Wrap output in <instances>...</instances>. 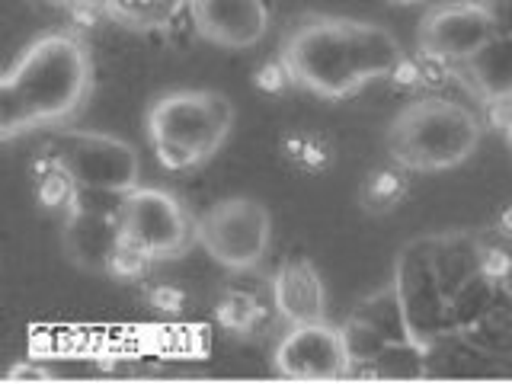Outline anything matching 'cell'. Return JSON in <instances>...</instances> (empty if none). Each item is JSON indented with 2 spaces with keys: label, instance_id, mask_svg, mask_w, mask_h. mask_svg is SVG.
I'll return each instance as SVG.
<instances>
[{
  "label": "cell",
  "instance_id": "6",
  "mask_svg": "<svg viewBox=\"0 0 512 384\" xmlns=\"http://www.w3.org/2000/svg\"><path fill=\"white\" fill-rule=\"evenodd\" d=\"M199 244L224 269L247 272L263 263L272 244V215L253 196L215 202L199 218Z\"/></svg>",
  "mask_w": 512,
  "mask_h": 384
},
{
  "label": "cell",
  "instance_id": "12",
  "mask_svg": "<svg viewBox=\"0 0 512 384\" xmlns=\"http://www.w3.org/2000/svg\"><path fill=\"white\" fill-rule=\"evenodd\" d=\"M272 304L288 327L327 320V285L308 260H288L272 279Z\"/></svg>",
  "mask_w": 512,
  "mask_h": 384
},
{
  "label": "cell",
  "instance_id": "4",
  "mask_svg": "<svg viewBox=\"0 0 512 384\" xmlns=\"http://www.w3.org/2000/svg\"><path fill=\"white\" fill-rule=\"evenodd\" d=\"M282 61L292 71L295 87L320 100H349L365 87V77L352 55L346 20L314 16L285 39Z\"/></svg>",
  "mask_w": 512,
  "mask_h": 384
},
{
  "label": "cell",
  "instance_id": "1",
  "mask_svg": "<svg viewBox=\"0 0 512 384\" xmlns=\"http://www.w3.org/2000/svg\"><path fill=\"white\" fill-rule=\"evenodd\" d=\"M90 87L93 58L80 32H42L0 84V138L13 141L42 128H61L84 109Z\"/></svg>",
  "mask_w": 512,
  "mask_h": 384
},
{
  "label": "cell",
  "instance_id": "7",
  "mask_svg": "<svg viewBox=\"0 0 512 384\" xmlns=\"http://www.w3.org/2000/svg\"><path fill=\"white\" fill-rule=\"evenodd\" d=\"M61 167L80 189L125 196L138 186V151L128 141L103 132H61L55 141Z\"/></svg>",
  "mask_w": 512,
  "mask_h": 384
},
{
  "label": "cell",
  "instance_id": "18",
  "mask_svg": "<svg viewBox=\"0 0 512 384\" xmlns=\"http://www.w3.org/2000/svg\"><path fill=\"white\" fill-rule=\"evenodd\" d=\"M154 263L157 260L144 247L119 237V244L112 247V253L106 256V269L103 272H106L109 279H116V282H141V279L151 276Z\"/></svg>",
  "mask_w": 512,
  "mask_h": 384
},
{
  "label": "cell",
  "instance_id": "23",
  "mask_svg": "<svg viewBox=\"0 0 512 384\" xmlns=\"http://www.w3.org/2000/svg\"><path fill=\"white\" fill-rule=\"evenodd\" d=\"M394 90L400 93H416V90H423V71H420V61H416V55H404L400 58L391 74L384 77Z\"/></svg>",
  "mask_w": 512,
  "mask_h": 384
},
{
  "label": "cell",
  "instance_id": "26",
  "mask_svg": "<svg viewBox=\"0 0 512 384\" xmlns=\"http://www.w3.org/2000/svg\"><path fill=\"white\" fill-rule=\"evenodd\" d=\"M500 231L512 237V202L503 205V212H500Z\"/></svg>",
  "mask_w": 512,
  "mask_h": 384
},
{
  "label": "cell",
  "instance_id": "17",
  "mask_svg": "<svg viewBox=\"0 0 512 384\" xmlns=\"http://www.w3.org/2000/svg\"><path fill=\"white\" fill-rule=\"evenodd\" d=\"M260 317H263V308L250 292H224L215 304L218 324L231 333H240V336L253 333L256 324H260Z\"/></svg>",
  "mask_w": 512,
  "mask_h": 384
},
{
  "label": "cell",
  "instance_id": "22",
  "mask_svg": "<svg viewBox=\"0 0 512 384\" xmlns=\"http://www.w3.org/2000/svg\"><path fill=\"white\" fill-rule=\"evenodd\" d=\"M186 288L183 285H173V282H154L148 288V304L157 311V314H164V317H176V314H183L186 311Z\"/></svg>",
  "mask_w": 512,
  "mask_h": 384
},
{
  "label": "cell",
  "instance_id": "25",
  "mask_svg": "<svg viewBox=\"0 0 512 384\" xmlns=\"http://www.w3.org/2000/svg\"><path fill=\"white\" fill-rule=\"evenodd\" d=\"M487 109H490L487 122L496 128V132L506 135L512 128V96H503V100H487Z\"/></svg>",
  "mask_w": 512,
  "mask_h": 384
},
{
  "label": "cell",
  "instance_id": "16",
  "mask_svg": "<svg viewBox=\"0 0 512 384\" xmlns=\"http://www.w3.org/2000/svg\"><path fill=\"white\" fill-rule=\"evenodd\" d=\"M407 199V173L404 167H375L368 170L359 189V205L368 215H388Z\"/></svg>",
  "mask_w": 512,
  "mask_h": 384
},
{
  "label": "cell",
  "instance_id": "13",
  "mask_svg": "<svg viewBox=\"0 0 512 384\" xmlns=\"http://www.w3.org/2000/svg\"><path fill=\"white\" fill-rule=\"evenodd\" d=\"M346 29H349L352 55H356V64H359V71L365 77V84H368V80L388 77L394 64L407 55L404 48H400V42L394 39V32H388L384 26L346 20Z\"/></svg>",
  "mask_w": 512,
  "mask_h": 384
},
{
  "label": "cell",
  "instance_id": "15",
  "mask_svg": "<svg viewBox=\"0 0 512 384\" xmlns=\"http://www.w3.org/2000/svg\"><path fill=\"white\" fill-rule=\"evenodd\" d=\"M279 154L288 167H295L308 176H320L333 167V141L311 128H288L279 138Z\"/></svg>",
  "mask_w": 512,
  "mask_h": 384
},
{
  "label": "cell",
  "instance_id": "20",
  "mask_svg": "<svg viewBox=\"0 0 512 384\" xmlns=\"http://www.w3.org/2000/svg\"><path fill=\"white\" fill-rule=\"evenodd\" d=\"M253 87L263 96H285L288 90H295V80H292V71H288V64L282 58H272V61H263L260 68H256Z\"/></svg>",
  "mask_w": 512,
  "mask_h": 384
},
{
  "label": "cell",
  "instance_id": "27",
  "mask_svg": "<svg viewBox=\"0 0 512 384\" xmlns=\"http://www.w3.org/2000/svg\"><path fill=\"white\" fill-rule=\"evenodd\" d=\"M506 144H509V151H512V128H509V132H506Z\"/></svg>",
  "mask_w": 512,
  "mask_h": 384
},
{
  "label": "cell",
  "instance_id": "2",
  "mask_svg": "<svg viewBox=\"0 0 512 384\" xmlns=\"http://www.w3.org/2000/svg\"><path fill=\"white\" fill-rule=\"evenodd\" d=\"M234 128V103L215 90H170L148 106V138L164 170H196Z\"/></svg>",
  "mask_w": 512,
  "mask_h": 384
},
{
  "label": "cell",
  "instance_id": "19",
  "mask_svg": "<svg viewBox=\"0 0 512 384\" xmlns=\"http://www.w3.org/2000/svg\"><path fill=\"white\" fill-rule=\"evenodd\" d=\"M80 196V186L74 176L64 170V167H55L48 176L36 183V199L45 212H55V215H68L71 205L77 202Z\"/></svg>",
  "mask_w": 512,
  "mask_h": 384
},
{
  "label": "cell",
  "instance_id": "9",
  "mask_svg": "<svg viewBox=\"0 0 512 384\" xmlns=\"http://www.w3.org/2000/svg\"><path fill=\"white\" fill-rule=\"evenodd\" d=\"M103 192H87L80 189L77 202L71 212L64 215V253L68 260L87 272H103L106 256L122 237V221H119V202L103 215V205L96 202Z\"/></svg>",
  "mask_w": 512,
  "mask_h": 384
},
{
  "label": "cell",
  "instance_id": "11",
  "mask_svg": "<svg viewBox=\"0 0 512 384\" xmlns=\"http://www.w3.org/2000/svg\"><path fill=\"white\" fill-rule=\"evenodd\" d=\"M496 36V20L480 4H445L426 13L420 23V48L452 61H468Z\"/></svg>",
  "mask_w": 512,
  "mask_h": 384
},
{
  "label": "cell",
  "instance_id": "28",
  "mask_svg": "<svg viewBox=\"0 0 512 384\" xmlns=\"http://www.w3.org/2000/svg\"><path fill=\"white\" fill-rule=\"evenodd\" d=\"M394 4H420V0H394Z\"/></svg>",
  "mask_w": 512,
  "mask_h": 384
},
{
  "label": "cell",
  "instance_id": "14",
  "mask_svg": "<svg viewBox=\"0 0 512 384\" xmlns=\"http://www.w3.org/2000/svg\"><path fill=\"white\" fill-rule=\"evenodd\" d=\"M468 68L484 100L512 96V36H493L477 55L468 58Z\"/></svg>",
  "mask_w": 512,
  "mask_h": 384
},
{
  "label": "cell",
  "instance_id": "8",
  "mask_svg": "<svg viewBox=\"0 0 512 384\" xmlns=\"http://www.w3.org/2000/svg\"><path fill=\"white\" fill-rule=\"evenodd\" d=\"M276 372L292 381H333L349 372V343L340 327L317 324L288 327L276 346Z\"/></svg>",
  "mask_w": 512,
  "mask_h": 384
},
{
  "label": "cell",
  "instance_id": "3",
  "mask_svg": "<svg viewBox=\"0 0 512 384\" xmlns=\"http://www.w3.org/2000/svg\"><path fill=\"white\" fill-rule=\"evenodd\" d=\"M480 141V122L448 100L410 103L388 128V154L404 170H452Z\"/></svg>",
  "mask_w": 512,
  "mask_h": 384
},
{
  "label": "cell",
  "instance_id": "5",
  "mask_svg": "<svg viewBox=\"0 0 512 384\" xmlns=\"http://www.w3.org/2000/svg\"><path fill=\"white\" fill-rule=\"evenodd\" d=\"M122 237L144 247L154 260H176L199 244V218L170 189L135 186L119 199Z\"/></svg>",
  "mask_w": 512,
  "mask_h": 384
},
{
  "label": "cell",
  "instance_id": "21",
  "mask_svg": "<svg viewBox=\"0 0 512 384\" xmlns=\"http://www.w3.org/2000/svg\"><path fill=\"white\" fill-rule=\"evenodd\" d=\"M416 61H420V71H423V90H442L455 74V61L439 52H429V48H420Z\"/></svg>",
  "mask_w": 512,
  "mask_h": 384
},
{
  "label": "cell",
  "instance_id": "10",
  "mask_svg": "<svg viewBox=\"0 0 512 384\" xmlns=\"http://www.w3.org/2000/svg\"><path fill=\"white\" fill-rule=\"evenodd\" d=\"M196 32L218 48H253L272 23L269 0H186Z\"/></svg>",
  "mask_w": 512,
  "mask_h": 384
},
{
  "label": "cell",
  "instance_id": "24",
  "mask_svg": "<svg viewBox=\"0 0 512 384\" xmlns=\"http://www.w3.org/2000/svg\"><path fill=\"white\" fill-rule=\"evenodd\" d=\"M480 272H484L487 279H506V276H512V253L506 250V247H487L484 250V256H480Z\"/></svg>",
  "mask_w": 512,
  "mask_h": 384
}]
</instances>
